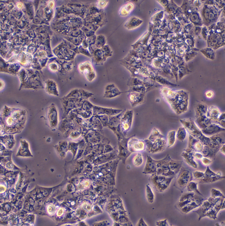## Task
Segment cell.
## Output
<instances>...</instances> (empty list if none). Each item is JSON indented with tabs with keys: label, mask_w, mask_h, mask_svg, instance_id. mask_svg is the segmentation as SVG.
Listing matches in <instances>:
<instances>
[{
	"label": "cell",
	"mask_w": 225,
	"mask_h": 226,
	"mask_svg": "<svg viewBox=\"0 0 225 226\" xmlns=\"http://www.w3.org/2000/svg\"><path fill=\"white\" fill-rule=\"evenodd\" d=\"M194 196H193V200L191 202V203H190L188 205H185V206L183 207V208L180 209V212H181L182 213H183V214H187V213H189L192 210H194L196 208H199V207L200 206V205H199V204H198L197 202H196V200H195Z\"/></svg>",
	"instance_id": "11"
},
{
	"label": "cell",
	"mask_w": 225,
	"mask_h": 226,
	"mask_svg": "<svg viewBox=\"0 0 225 226\" xmlns=\"http://www.w3.org/2000/svg\"><path fill=\"white\" fill-rule=\"evenodd\" d=\"M221 198H213L211 197L204 201L199 208L193 212L195 213L199 216V221L202 218L205 217V215L211 208H213L216 204L217 202Z\"/></svg>",
	"instance_id": "6"
},
{
	"label": "cell",
	"mask_w": 225,
	"mask_h": 226,
	"mask_svg": "<svg viewBox=\"0 0 225 226\" xmlns=\"http://www.w3.org/2000/svg\"><path fill=\"white\" fill-rule=\"evenodd\" d=\"M147 197L148 202L150 203H153L154 200V195L151 188L148 185H147Z\"/></svg>",
	"instance_id": "14"
},
{
	"label": "cell",
	"mask_w": 225,
	"mask_h": 226,
	"mask_svg": "<svg viewBox=\"0 0 225 226\" xmlns=\"http://www.w3.org/2000/svg\"><path fill=\"white\" fill-rule=\"evenodd\" d=\"M139 225L141 226H147L146 224L145 223L143 220V219H142L140 221V223H139Z\"/></svg>",
	"instance_id": "25"
},
{
	"label": "cell",
	"mask_w": 225,
	"mask_h": 226,
	"mask_svg": "<svg viewBox=\"0 0 225 226\" xmlns=\"http://www.w3.org/2000/svg\"><path fill=\"white\" fill-rule=\"evenodd\" d=\"M156 225L158 226H169V223L167 222V219H165L164 220L160 221L157 222Z\"/></svg>",
	"instance_id": "22"
},
{
	"label": "cell",
	"mask_w": 225,
	"mask_h": 226,
	"mask_svg": "<svg viewBox=\"0 0 225 226\" xmlns=\"http://www.w3.org/2000/svg\"><path fill=\"white\" fill-rule=\"evenodd\" d=\"M201 160L202 161V164H203L204 165L206 166L210 165V164L212 162H213V160H212V159L205 157H203V158L201 159Z\"/></svg>",
	"instance_id": "21"
},
{
	"label": "cell",
	"mask_w": 225,
	"mask_h": 226,
	"mask_svg": "<svg viewBox=\"0 0 225 226\" xmlns=\"http://www.w3.org/2000/svg\"><path fill=\"white\" fill-rule=\"evenodd\" d=\"M198 183L196 182L191 181L188 183L186 186V188L188 192H193L197 195H203L198 188Z\"/></svg>",
	"instance_id": "12"
},
{
	"label": "cell",
	"mask_w": 225,
	"mask_h": 226,
	"mask_svg": "<svg viewBox=\"0 0 225 226\" xmlns=\"http://www.w3.org/2000/svg\"><path fill=\"white\" fill-rule=\"evenodd\" d=\"M27 113L24 109L5 106L1 115V135H14L24 128Z\"/></svg>",
	"instance_id": "1"
},
{
	"label": "cell",
	"mask_w": 225,
	"mask_h": 226,
	"mask_svg": "<svg viewBox=\"0 0 225 226\" xmlns=\"http://www.w3.org/2000/svg\"><path fill=\"white\" fill-rule=\"evenodd\" d=\"M133 162L134 165L137 166L141 165L143 162V159L142 154H138L135 156Z\"/></svg>",
	"instance_id": "17"
},
{
	"label": "cell",
	"mask_w": 225,
	"mask_h": 226,
	"mask_svg": "<svg viewBox=\"0 0 225 226\" xmlns=\"http://www.w3.org/2000/svg\"><path fill=\"white\" fill-rule=\"evenodd\" d=\"M220 150L223 154H225V145L220 148Z\"/></svg>",
	"instance_id": "26"
},
{
	"label": "cell",
	"mask_w": 225,
	"mask_h": 226,
	"mask_svg": "<svg viewBox=\"0 0 225 226\" xmlns=\"http://www.w3.org/2000/svg\"><path fill=\"white\" fill-rule=\"evenodd\" d=\"M182 155L185 162L188 166L193 167V168H198V164L194 160V153L185 152L183 153Z\"/></svg>",
	"instance_id": "10"
},
{
	"label": "cell",
	"mask_w": 225,
	"mask_h": 226,
	"mask_svg": "<svg viewBox=\"0 0 225 226\" xmlns=\"http://www.w3.org/2000/svg\"><path fill=\"white\" fill-rule=\"evenodd\" d=\"M145 143L142 141H139L136 142L134 145V148L137 151H142L145 148Z\"/></svg>",
	"instance_id": "18"
},
{
	"label": "cell",
	"mask_w": 225,
	"mask_h": 226,
	"mask_svg": "<svg viewBox=\"0 0 225 226\" xmlns=\"http://www.w3.org/2000/svg\"><path fill=\"white\" fill-rule=\"evenodd\" d=\"M224 179L225 176L222 175L221 172H218L215 173L212 171L208 166L205 172H204V176L198 180L199 183L205 184L214 183Z\"/></svg>",
	"instance_id": "7"
},
{
	"label": "cell",
	"mask_w": 225,
	"mask_h": 226,
	"mask_svg": "<svg viewBox=\"0 0 225 226\" xmlns=\"http://www.w3.org/2000/svg\"><path fill=\"white\" fill-rule=\"evenodd\" d=\"M194 157L198 160H201L204 157L203 155L201 153H195L194 154Z\"/></svg>",
	"instance_id": "23"
},
{
	"label": "cell",
	"mask_w": 225,
	"mask_h": 226,
	"mask_svg": "<svg viewBox=\"0 0 225 226\" xmlns=\"http://www.w3.org/2000/svg\"><path fill=\"white\" fill-rule=\"evenodd\" d=\"M183 163L182 161L173 160L169 155L158 161L154 160L148 156L143 173L175 177L183 167Z\"/></svg>",
	"instance_id": "2"
},
{
	"label": "cell",
	"mask_w": 225,
	"mask_h": 226,
	"mask_svg": "<svg viewBox=\"0 0 225 226\" xmlns=\"http://www.w3.org/2000/svg\"><path fill=\"white\" fill-rule=\"evenodd\" d=\"M46 120L51 129H56L58 124L57 109L54 104H52L49 107L46 113Z\"/></svg>",
	"instance_id": "8"
},
{
	"label": "cell",
	"mask_w": 225,
	"mask_h": 226,
	"mask_svg": "<svg viewBox=\"0 0 225 226\" xmlns=\"http://www.w3.org/2000/svg\"><path fill=\"white\" fill-rule=\"evenodd\" d=\"M52 83H51L47 85L45 88L46 91L49 94L58 96L59 94L58 88L55 84Z\"/></svg>",
	"instance_id": "13"
},
{
	"label": "cell",
	"mask_w": 225,
	"mask_h": 226,
	"mask_svg": "<svg viewBox=\"0 0 225 226\" xmlns=\"http://www.w3.org/2000/svg\"><path fill=\"white\" fill-rule=\"evenodd\" d=\"M175 142V135H170L168 136V146L169 148L174 145Z\"/></svg>",
	"instance_id": "19"
},
{
	"label": "cell",
	"mask_w": 225,
	"mask_h": 226,
	"mask_svg": "<svg viewBox=\"0 0 225 226\" xmlns=\"http://www.w3.org/2000/svg\"><path fill=\"white\" fill-rule=\"evenodd\" d=\"M185 92H175L171 90L168 91V92H164L163 96L165 99L167 100L171 105L172 108H175L178 107L180 108V104H182L185 108H187L188 104L187 96L184 94Z\"/></svg>",
	"instance_id": "3"
},
{
	"label": "cell",
	"mask_w": 225,
	"mask_h": 226,
	"mask_svg": "<svg viewBox=\"0 0 225 226\" xmlns=\"http://www.w3.org/2000/svg\"><path fill=\"white\" fill-rule=\"evenodd\" d=\"M204 172L196 171L193 172V176L195 179L199 180L204 176Z\"/></svg>",
	"instance_id": "20"
},
{
	"label": "cell",
	"mask_w": 225,
	"mask_h": 226,
	"mask_svg": "<svg viewBox=\"0 0 225 226\" xmlns=\"http://www.w3.org/2000/svg\"><path fill=\"white\" fill-rule=\"evenodd\" d=\"M206 96L207 97L209 98H211L213 96V93L212 91H209L206 93Z\"/></svg>",
	"instance_id": "24"
},
{
	"label": "cell",
	"mask_w": 225,
	"mask_h": 226,
	"mask_svg": "<svg viewBox=\"0 0 225 226\" xmlns=\"http://www.w3.org/2000/svg\"><path fill=\"white\" fill-rule=\"evenodd\" d=\"M225 197H221L217 202L216 204L213 208H211L205 214V217H208L210 219L216 220L217 218V214L221 210L224 209Z\"/></svg>",
	"instance_id": "9"
},
{
	"label": "cell",
	"mask_w": 225,
	"mask_h": 226,
	"mask_svg": "<svg viewBox=\"0 0 225 226\" xmlns=\"http://www.w3.org/2000/svg\"><path fill=\"white\" fill-rule=\"evenodd\" d=\"M175 177H169L161 175H153L151 181L156 190L163 192L169 188L171 182Z\"/></svg>",
	"instance_id": "5"
},
{
	"label": "cell",
	"mask_w": 225,
	"mask_h": 226,
	"mask_svg": "<svg viewBox=\"0 0 225 226\" xmlns=\"http://www.w3.org/2000/svg\"><path fill=\"white\" fill-rule=\"evenodd\" d=\"M211 197L213 198H221V197H225L224 194L221 191L216 189H212L211 190Z\"/></svg>",
	"instance_id": "16"
},
{
	"label": "cell",
	"mask_w": 225,
	"mask_h": 226,
	"mask_svg": "<svg viewBox=\"0 0 225 226\" xmlns=\"http://www.w3.org/2000/svg\"><path fill=\"white\" fill-rule=\"evenodd\" d=\"M195 194L194 192H188L183 194V195L180 197V200L178 202H183L187 200L191 199Z\"/></svg>",
	"instance_id": "15"
},
{
	"label": "cell",
	"mask_w": 225,
	"mask_h": 226,
	"mask_svg": "<svg viewBox=\"0 0 225 226\" xmlns=\"http://www.w3.org/2000/svg\"><path fill=\"white\" fill-rule=\"evenodd\" d=\"M175 180L174 186L180 191H183L190 182L192 181L193 173L190 169L182 167Z\"/></svg>",
	"instance_id": "4"
}]
</instances>
